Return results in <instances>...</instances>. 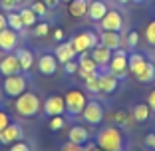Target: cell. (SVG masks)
<instances>
[{
    "label": "cell",
    "mask_w": 155,
    "mask_h": 151,
    "mask_svg": "<svg viewBox=\"0 0 155 151\" xmlns=\"http://www.w3.org/2000/svg\"><path fill=\"white\" fill-rule=\"evenodd\" d=\"M96 141L104 151H123V135L114 125L100 129L96 135Z\"/></svg>",
    "instance_id": "6da1fadb"
},
{
    "label": "cell",
    "mask_w": 155,
    "mask_h": 151,
    "mask_svg": "<svg viewBox=\"0 0 155 151\" xmlns=\"http://www.w3.org/2000/svg\"><path fill=\"white\" fill-rule=\"evenodd\" d=\"M14 107H16V113L22 115V117H34V115L40 113L42 110V101L36 94L32 92H24L16 97L14 101Z\"/></svg>",
    "instance_id": "7a4b0ae2"
},
{
    "label": "cell",
    "mask_w": 155,
    "mask_h": 151,
    "mask_svg": "<svg viewBox=\"0 0 155 151\" xmlns=\"http://www.w3.org/2000/svg\"><path fill=\"white\" fill-rule=\"evenodd\" d=\"M64 103H66V111L70 115H82L84 107L87 103L86 94L80 92V90H68L64 96Z\"/></svg>",
    "instance_id": "3957f363"
},
{
    "label": "cell",
    "mask_w": 155,
    "mask_h": 151,
    "mask_svg": "<svg viewBox=\"0 0 155 151\" xmlns=\"http://www.w3.org/2000/svg\"><path fill=\"white\" fill-rule=\"evenodd\" d=\"M127 72H129L127 54H125L121 48H117V50H114V56H111V60H110V74L115 76L117 80H123L127 76Z\"/></svg>",
    "instance_id": "277c9868"
},
{
    "label": "cell",
    "mask_w": 155,
    "mask_h": 151,
    "mask_svg": "<svg viewBox=\"0 0 155 151\" xmlns=\"http://www.w3.org/2000/svg\"><path fill=\"white\" fill-rule=\"evenodd\" d=\"M26 78L24 76H20V74H14V76H6L4 78V84H2V87H4V94L10 97H18L20 94L26 92Z\"/></svg>",
    "instance_id": "5b68a950"
},
{
    "label": "cell",
    "mask_w": 155,
    "mask_h": 151,
    "mask_svg": "<svg viewBox=\"0 0 155 151\" xmlns=\"http://www.w3.org/2000/svg\"><path fill=\"white\" fill-rule=\"evenodd\" d=\"M97 74V64L94 62L91 58V50H86V52H80V60H78V76L86 82L90 76Z\"/></svg>",
    "instance_id": "8992f818"
},
{
    "label": "cell",
    "mask_w": 155,
    "mask_h": 151,
    "mask_svg": "<svg viewBox=\"0 0 155 151\" xmlns=\"http://www.w3.org/2000/svg\"><path fill=\"white\" fill-rule=\"evenodd\" d=\"M82 117H84V121H86V123H90V125L101 123V121H104V117H105L101 103H100V101H96V100L87 101L86 107H84V111H82Z\"/></svg>",
    "instance_id": "52a82bcc"
},
{
    "label": "cell",
    "mask_w": 155,
    "mask_h": 151,
    "mask_svg": "<svg viewBox=\"0 0 155 151\" xmlns=\"http://www.w3.org/2000/svg\"><path fill=\"white\" fill-rule=\"evenodd\" d=\"M72 44H74V48H76V52L80 54V52H86V50H91L94 46H97L100 44V38L96 36L94 32H80V34H76V36L72 38Z\"/></svg>",
    "instance_id": "ba28073f"
},
{
    "label": "cell",
    "mask_w": 155,
    "mask_h": 151,
    "mask_svg": "<svg viewBox=\"0 0 155 151\" xmlns=\"http://www.w3.org/2000/svg\"><path fill=\"white\" fill-rule=\"evenodd\" d=\"M100 28L101 30H114V32H119L123 28V18L117 10H107L105 16L100 20Z\"/></svg>",
    "instance_id": "9c48e42d"
},
{
    "label": "cell",
    "mask_w": 155,
    "mask_h": 151,
    "mask_svg": "<svg viewBox=\"0 0 155 151\" xmlns=\"http://www.w3.org/2000/svg\"><path fill=\"white\" fill-rule=\"evenodd\" d=\"M24 137V131L18 123H8L0 131V143L2 145H12L14 141H20Z\"/></svg>",
    "instance_id": "30bf717a"
},
{
    "label": "cell",
    "mask_w": 155,
    "mask_h": 151,
    "mask_svg": "<svg viewBox=\"0 0 155 151\" xmlns=\"http://www.w3.org/2000/svg\"><path fill=\"white\" fill-rule=\"evenodd\" d=\"M42 110L46 111V115H64L66 111V103H64V97L62 96H50L46 97V101L42 103Z\"/></svg>",
    "instance_id": "8fae6325"
},
{
    "label": "cell",
    "mask_w": 155,
    "mask_h": 151,
    "mask_svg": "<svg viewBox=\"0 0 155 151\" xmlns=\"http://www.w3.org/2000/svg\"><path fill=\"white\" fill-rule=\"evenodd\" d=\"M38 72L42 76H54L58 72V60L54 54H42L38 58Z\"/></svg>",
    "instance_id": "7c38bea8"
},
{
    "label": "cell",
    "mask_w": 155,
    "mask_h": 151,
    "mask_svg": "<svg viewBox=\"0 0 155 151\" xmlns=\"http://www.w3.org/2000/svg\"><path fill=\"white\" fill-rule=\"evenodd\" d=\"M18 44V32L12 28H4L0 30V50L2 52H12Z\"/></svg>",
    "instance_id": "4fadbf2b"
},
{
    "label": "cell",
    "mask_w": 155,
    "mask_h": 151,
    "mask_svg": "<svg viewBox=\"0 0 155 151\" xmlns=\"http://www.w3.org/2000/svg\"><path fill=\"white\" fill-rule=\"evenodd\" d=\"M111 56H114V50L101 46V44H97V46L91 48V58H94V62L97 64V68H105V66H110Z\"/></svg>",
    "instance_id": "5bb4252c"
},
{
    "label": "cell",
    "mask_w": 155,
    "mask_h": 151,
    "mask_svg": "<svg viewBox=\"0 0 155 151\" xmlns=\"http://www.w3.org/2000/svg\"><path fill=\"white\" fill-rule=\"evenodd\" d=\"M20 72V62L16 58V54H8L0 60V74L2 76H14Z\"/></svg>",
    "instance_id": "9a60e30c"
},
{
    "label": "cell",
    "mask_w": 155,
    "mask_h": 151,
    "mask_svg": "<svg viewBox=\"0 0 155 151\" xmlns=\"http://www.w3.org/2000/svg\"><path fill=\"white\" fill-rule=\"evenodd\" d=\"M56 60L58 62H62V64H66V62H70V60H74L78 56L76 48H74L72 40L70 42H62V44H58V48H56Z\"/></svg>",
    "instance_id": "2e32d148"
},
{
    "label": "cell",
    "mask_w": 155,
    "mask_h": 151,
    "mask_svg": "<svg viewBox=\"0 0 155 151\" xmlns=\"http://www.w3.org/2000/svg\"><path fill=\"white\" fill-rule=\"evenodd\" d=\"M100 44L110 48V50H117L121 46V36H119V32H114V30H101Z\"/></svg>",
    "instance_id": "e0dca14e"
},
{
    "label": "cell",
    "mask_w": 155,
    "mask_h": 151,
    "mask_svg": "<svg viewBox=\"0 0 155 151\" xmlns=\"http://www.w3.org/2000/svg\"><path fill=\"white\" fill-rule=\"evenodd\" d=\"M87 139H90V129L84 127V125H74L68 131V141L78 143V145H86Z\"/></svg>",
    "instance_id": "ac0fdd59"
},
{
    "label": "cell",
    "mask_w": 155,
    "mask_h": 151,
    "mask_svg": "<svg viewBox=\"0 0 155 151\" xmlns=\"http://www.w3.org/2000/svg\"><path fill=\"white\" fill-rule=\"evenodd\" d=\"M97 80H100V94H114L117 90L119 80L115 76H111L110 72L107 74H97Z\"/></svg>",
    "instance_id": "d6986e66"
},
{
    "label": "cell",
    "mask_w": 155,
    "mask_h": 151,
    "mask_svg": "<svg viewBox=\"0 0 155 151\" xmlns=\"http://www.w3.org/2000/svg\"><path fill=\"white\" fill-rule=\"evenodd\" d=\"M105 12H107V6L101 0H91L90 6H87V16H90L91 22H100L105 16Z\"/></svg>",
    "instance_id": "ffe728a7"
},
{
    "label": "cell",
    "mask_w": 155,
    "mask_h": 151,
    "mask_svg": "<svg viewBox=\"0 0 155 151\" xmlns=\"http://www.w3.org/2000/svg\"><path fill=\"white\" fill-rule=\"evenodd\" d=\"M127 64H129V72L133 74V76H137V74H141V70L145 68L147 60L143 54H137V52H133V54L127 56Z\"/></svg>",
    "instance_id": "44dd1931"
},
{
    "label": "cell",
    "mask_w": 155,
    "mask_h": 151,
    "mask_svg": "<svg viewBox=\"0 0 155 151\" xmlns=\"http://www.w3.org/2000/svg\"><path fill=\"white\" fill-rule=\"evenodd\" d=\"M16 58H18L20 62V70L22 72H30L34 66V54L30 50H26V48H18L16 50Z\"/></svg>",
    "instance_id": "7402d4cb"
},
{
    "label": "cell",
    "mask_w": 155,
    "mask_h": 151,
    "mask_svg": "<svg viewBox=\"0 0 155 151\" xmlns=\"http://www.w3.org/2000/svg\"><path fill=\"white\" fill-rule=\"evenodd\" d=\"M87 6H90L87 0H70L68 12L72 14L74 18H82V16H86V14H87Z\"/></svg>",
    "instance_id": "603a6c76"
},
{
    "label": "cell",
    "mask_w": 155,
    "mask_h": 151,
    "mask_svg": "<svg viewBox=\"0 0 155 151\" xmlns=\"http://www.w3.org/2000/svg\"><path fill=\"white\" fill-rule=\"evenodd\" d=\"M131 115H133V121H137V123H143V121H147V119H149L151 107H149L147 103H137V105H133Z\"/></svg>",
    "instance_id": "cb8c5ba5"
},
{
    "label": "cell",
    "mask_w": 155,
    "mask_h": 151,
    "mask_svg": "<svg viewBox=\"0 0 155 151\" xmlns=\"http://www.w3.org/2000/svg\"><path fill=\"white\" fill-rule=\"evenodd\" d=\"M135 78L139 80V82H141V84H149V82H153V80H155V64H153V62H149V60H147L145 68L141 70V74H137Z\"/></svg>",
    "instance_id": "d4e9b609"
},
{
    "label": "cell",
    "mask_w": 155,
    "mask_h": 151,
    "mask_svg": "<svg viewBox=\"0 0 155 151\" xmlns=\"http://www.w3.org/2000/svg\"><path fill=\"white\" fill-rule=\"evenodd\" d=\"M6 22H8V28H12V30H16V32H22L24 30V22L22 18H20V12H8L6 14Z\"/></svg>",
    "instance_id": "484cf974"
},
{
    "label": "cell",
    "mask_w": 155,
    "mask_h": 151,
    "mask_svg": "<svg viewBox=\"0 0 155 151\" xmlns=\"http://www.w3.org/2000/svg\"><path fill=\"white\" fill-rule=\"evenodd\" d=\"M107 117H110V121H114V123L125 125V123H129V121L133 119V115L129 113V111H125V110H117V111H114V113H110Z\"/></svg>",
    "instance_id": "4316f807"
},
{
    "label": "cell",
    "mask_w": 155,
    "mask_h": 151,
    "mask_svg": "<svg viewBox=\"0 0 155 151\" xmlns=\"http://www.w3.org/2000/svg\"><path fill=\"white\" fill-rule=\"evenodd\" d=\"M20 18H22V22H24V28H32V26H36L38 14L34 12L32 8H22L20 10Z\"/></svg>",
    "instance_id": "83f0119b"
},
{
    "label": "cell",
    "mask_w": 155,
    "mask_h": 151,
    "mask_svg": "<svg viewBox=\"0 0 155 151\" xmlns=\"http://www.w3.org/2000/svg\"><path fill=\"white\" fill-rule=\"evenodd\" d=\"M86 87H87V92H91V94H100V80H97V74H94V76H90V78L86 80Z\"/></svg>",
    "instance_id": "f1b7e54d"
},
{
    "label": "cell",
    "mask_w": 155,
    "mask_h": 151,
    "mask_svg": "<svg viewBox=\"0 0 155 151\" xmlns=\"http://www.w3.org/2000/svg\"><path fill=\"white\" fill-rule=\"evenodd\" d=\"M145 40L149 46H155V20H151L145 28Z\"/></svg>",
    "instance_id": "f546056e"
},
{
    "label": "cell",
    "mask_w": 155,
    "mask_h": 151,
    "mask_svg": "<svg viewBox=\"0 0 155 151\" xmlns=\"http://www.w3.org/2000/svg\"><path fill=\"white\" fill-rule=\"evenodd\" d=\"M48 125H50L52 131H60V129L66 125V121H64L62 115H52V119H50V123H48Z\"/></svg>",
    "instance_id": "4dcf8cb0"
},
{
    "label": "cell",
    "mask_w": 155,
    "mask_h": 151,
    "mask_svg": "<svg viewBox=\"0 0 155 151\" xmlns=\"http://www.w3.org/2000/svg\"><path fill=\"white\" fill-rule=\"evenodd\" d=\"M8 151H30V145H28L26 141H22V139H20V141H14L12 145H10Z\"/></svg>",
    "instance_id": "1f68e13d"
},
{
    "label": "cell",
    "mask_w": 155,
    "mask_h": 151,
    "mask_svg": "<svg viewBox=\"0 0 155 151\" xmlns=\"http://www.w3.org/2000/svg\"><path fill=\"white\" fill-rule=\"evenodd\" d=\"M48 32H50V26L46 22H40V24L36 22V28H34V34H36V36H46Z\"/></svg>",
    "instance_id": "d6a6232c"
},
{
    "label": "cell",
    "mask_w": 155,
    "mask_h": 151,
    "mask_svg": "<svg viewBox=\"0 0 155 151\" xmlns=\"http://www.w3.org/2000/svg\"><path fill=\"white\" fill-rule=\"evenodd\" d=\"M20 2H22V0H0V6H2L4 10H8V12H12Z\"/></svg>",
    "instance_id": "836d02e7"
},
{
    "label": "cell",
    "mask_w": 155,
    "mask_h": 151,
    "mask_svg": "<svg viewBox=\"0 0 155 151\" xmlns=\"http://www.w3.org/2000/svg\"><path fill=\"white\" fill-rule=\"evenodd\" d=\"M30 8H32V10H34V12H36V14H38V16H44V14H46V12H48V6H46V4H44V2H42V0H40V2H34V4H32V6H30Z\"/></svg>",
    "instance_id": "e575fe53"
},
{
    "label": "cell",
    "mask_w": 155,
    "mask_h": 151,
    "mask_svg": "<svg viewBox=\"0 0 155 151\" xmlns=\"http://www.w3.org/2000/svg\"><path fill=\"white\" fill-rule=\"evenodd\" d=\"M137 44H139V34L133 30V32H129V36H127V46L129 48H135Z\"/></svg>",
    "instance_id": "d590c367"
},
{
    "label": "cell",
    "mask_w": 155,
    "mask_h": 151,
    "mask_svg": "<svg viewBox=\"0 0 155 151\" xmlns=\"http://www.w3.org/2000/svg\"><path fill=\"white\" fill-rule=\"evenodd\" d=\"M60 151H82V145L68 141V143H64V145H62V149H60Z\"/></svg>",
    "instance_id": "8d00e7d4"
},
{
    "label": "cell",
    "mask_w": 155,
    "mask_h": 151,
    "mask_svg": "<svg viewBox=\"0 0 155 151\" xmlns=\"http://www.w3.org/2000/svg\"><path fill=\"white\" fill-rule=\"evenodd\" d=\"M64 70L68 74H78V64L74 62V60H70V62H66V64H64Z\"/></svg>",
    "instance_id": "74e56055"
},
{
    "label": "cell",
    "mask_w": 155,
    "mask_h": 151,
    "mask_svg": "<svg viewBox=\"0 0 155 151\" xmlns=\"http://www.w3.org/2000/svg\"><path fill=\"white\" fill-rule=\"evenodd\" d=\"M8 123H10V117H8V113L0 110V131H2V129H4Z\"/></svg>",
    "instance_id": "f35d334b"
},
{
    "label": "cell",
    "mask_w": 155,
    "mask_h": 151,
    "mask_svg": "<svg viewBox=\"0 0 155 151\" xmlns=\"http://www.w3.org/2000/svg\"><path fill=\"white\" fill-rule=\"evenodd\" d=\"M147 105L151 107V111H155V90H151L147 96Z\"/></svg>",
    "instance_id": "ab89813d"
},
{
    "label": "cell",
    "mask_w": 155,
    "mask_h": 151,
    "mask_svg": "<svg viewBox=\"0 0 155 151\" xmlns=\"http://www.w3.org/2000/svg\"><path fill=\"white\" fill-rule=\"evenodd\" d=\"M82 151H104V149H101L97 143H96V145H91V143H86V145H82Z\"/></svg>",
    "instance_id": "60d3db41"
},
{
    "label": "cell",
    "mask_w": 155,
    "mask_h": 151,
    "mask_svg": "<svg viewBox=\"0 0 155 151\" xmlns=\"http://www.w3.org/2000/svg\"><path fill=\"white\" fill-rule=\"evenodd\" d=\"M145 143L153 149V147H155V133H147V135H145Z\"/></svg>",
    "instance_id": "b9f144b4"
},
{
    "label": "cell",
    "mask_w": 155,
    "mask_h": 151,
    "mask_svg": "<svg viewBox=\"0 0 155 151\" xmlns=\"http://www.w3.org/2000/svg\"><path fill=\"white\" fill-rule=\"evenodd\" d=\"M42 2H44L48 8H56V6L60 4V0H42Z\"/></svg>",
    "instance_id": "7bdbcfd3"
},
{
    "label": "cell",
    "mask_w": 155,
    "mask_h": 151,
    "mask_svg": "<svg viewBox=\"0 0 155 151\" xmlns=\"http://www.w3.org/2000/svg\"><path fill=\"white\" fill-rule=\"evenodd\" d=\"M4 28H8V22H6V14L0 12V30H4Z\"/></svg>",
    "instance_id": "ee69618b"
},
{
    "label": "cell",
    "mask_w": 155,
    "mask_h": 151,
    "mask_svg": "<svg viewBox=\"0 0 155 151\" xmlns=\"http://www.w3.org/2000/svg\"><path fill=\"white\" fill-rule=\"evenodd\" d=\"M54 38H56V40H64V32H62V30L58 28V30L54 32Z\"/></svg>",
    "instance_id": "f6af8a7d"
},
{
    "label": "cell",
    "mask_w": 155,
    "mask_h": 151,
    "mask_svg": "<svg viewBox=\"0 0 155 151\" xmlns=\"http://www.w3.org/2000/svg\"><path fill=\"white\" fill-rule=\"evenodd\" d=\"M119 4H127V2H131V0H117Z\"/></svg>",
    "instance_id": "bcb514c9"
},
{
    "label": "cell",
    "mask_w": 155,
    "mask_h": 151,
    "mask_svg": "<svg viewBox=\"0 0 155 151\" xmlns=\"http://www.w3.org/2000/svg\"><path fill=\"white\" fill-rule=\"evenodd\" d=\"M131 2H135V4H141V2H145V0H131Z\"/></svg>",
    "instance_id": "7dc6e473"
},
{
    "label": "cell",
    "mask_w": 155,
    "mask_h": 151,
    "mask_svg": "<svg viewBox=\"0 0 155 151\" xmlns=\"http://www.w3.org/2000/svg\"><path fill=\"white\" fill-rule=\"evenodd\" d=\"M0 60H2V50H0Z\"/></svg>",
    "instance_id": "c3c4849f"
},
{
    "label": "cell",
    "mask_w": 155,
    "mask_h": 151,
    "mask_svg": "<svg viewBox=\"0 0 155 151\" xmlns=\"http://www.w3.org/2000/svg\"><path fill=\"white\" fill-rule=\"evenodd\" d=\"M66 2H70V0H66Z\"/></svg>",
    "instance_id": "681fc988"
},
{
    "label": "cell",
    "mask_w": 155,
    "mask_h": 151,
    "mask_svg": "<svg viewBox=\"0 0 155 151\" xmlns=\"http://www.w3.org/2000/svg\"><path fill=\"white\" fill-rule=\"evenodd\" d=\"M133 151H135V149H133Z\"/></svg>",
    "instance_id": "f907efd6"
},
{
    "label": "cell",
    "mask_w": 155,
    "mask_h": 151,
    "mask_svg": "<svg viewBox=\"0 0 155 151\" xmlns=\"http://www.w3.org/2000/svg\"><path fill=\"white\" fill-rule=\"evenodd\" d=\"M153 149H155V147H153Z\"/></svg>",
    "instance_id": "816d5d0a"
}]
</instances>
